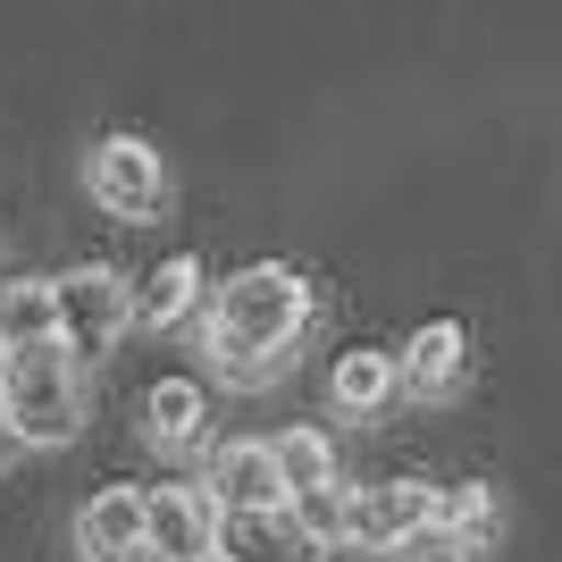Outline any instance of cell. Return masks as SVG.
Returning a JSON list of instances; mask_svg holds the SVG:
<instances>
[{
	"instance_id": "1",
	"label": "cell",
	"mask_w": 562,
	"mask_h": 562,
	"mask_svg": "<svg viewBox=\"0 0 562 562\" xmlns=\"http://www.w3.org/2000/svg\"><path fill=\"white\" fill-rule=\"evenodd\" d=\"M303 328H311V285L285 260H252L211 294V352L235 386H269Z\"/></svg>"
},
{
	"instance_id": "2",
	"label": "cell",
	"mask_w": 562,
	"mask_h": 562,
	"mask_svg": "<svg viewBox=\"0 0 562 562\" xmlns=\"http://www.w3.org/2000/svg\"><path fill=\"white\" fill-rule=\"evenodd\" d=\"M0 420L18 446H68L85 428V370L68 345H9L0 352Z\"/></svg>"
},
{
	"instance_id": "3",
	"label": "cell",
	"mask_w": 562,
	"mask_h": 562,
	"mask_svg": "<svg viewBox=\"0 0 562 562\" xmlns=\"http://www.w3.org/2000/svg\"><path fill=\"white\" fill-rule=\"evenodd\" d=\"M85 193H93L110 218L143 227V218L168 211V160L143 135H101L93 151H85Z\"/></svg>"
},
{
	"instance_id": "4",
	"label": "cell",
	"mask_w": 562,
	"mask_h": 562,
	"mask_svg": "<svg viewBox=\"0 0 562 562\" xmlns=\"http://www.w3.org/2000/svg\"><path fill=\"white\" fill-rule=\"evenodd\" d=\"M126 328H135V278H117L101 260H85V269L59 278V345L76 361H101Z\"/></svg>"
},
{
	"instance_id": "5",
	"label": "cell",
	"mask_w": 562,
	"mask_h": 562,
	"mask_svg": "<svg viewBox=\"0 0 562 562\" xmlns=\"http://www.w3.org/2000/svg\"><path fill=\"white\" fill-rule=\"evenodd\" d=\"M428 520H446V487H428V479H386V487L352 495V546H378V554H395Z\"/></svg>"
},
{
	"instance_id": "6",
	"label": "cell",
	"mask_w": 562,
	"mask_h": 562,
	"mask_svg": "<svg viewBox=\"0 0 562 562\" xmlns=\"http://www.w3.org/2000/svg\"><path fill=\"white\" fill-rule=\"evenodd\" d=\"M218 554L227 562H319L328 546L303 529L294 504H252V513H218Z\"/></svg>"
},
{
	"instance_id": "7",
	"label": "cell",
	"mask_w": 562,
	"mask_h": 562,
	"mask_svg": "<svg viewBox=\"0 0 562 562\" xmlns=\"http://www.w3.org/2000/svg\"><path fill=\"white\" fill-rule=\"evenodd\" d=\"M218 504L211 487H160L151 495V554L160 562H211L218 554Z\"/></svg>"
},
{
	"instance_id": "8",
	"label": "cell",
	"mask_w": 562,
	"mask_h": 562,
	"mask_svg": "<svg viewBox=\"0 0 562 562\" xmlns=\"http://www.w3.org/2000/svg\"><path fill=\"white\" fill-rule=\"evenodd\" d=\"M211 495L227 504V513H252V504H294V487H285L278 446H269V437H252V446H218V453H211Z\"/></svg>"
},
{
	"instance_id": "9",
	"label": "cell",
	"mask_w": 562,
	"mask_h": 562,
	"mask_svg": "<svg viewBox=\"0 0 562 562\" xmlns=\"http://www.w3.org/2000/svg\"><path fill=\"white\" fill-rule=\"evenodd\" d=\"M403 395V352H378V345H345L328 370V403L345 412V420H370V412H386V403Z\"/></svg>"
},
{
	"instance_id": "10",
	"label": "cell",
	"mask_w": 562,
	"mask_h": 562,
	"mask_svg": "<svg viewBox=\"0 0 562 562\" xmlns=\"http://www.w3.org/2000/svg\"><path fill=\"white\" fill-rule=\"evenodd\" d=\"M76 546L85 562H110L126 546H151V495L143 487H101L85 513H76Z\"/></svg>"
},
{
	"instance_id": "11",
	"label": "cell",
	"mask_w": 562,
	"mask_h": 562,
	"mask_svg": "<svg viewBox=\"0 0 562 562\" xmlns=\"http://www.w3.org/2000/svg\"><path fill=\"white\" fill-rule=\"evenodd\" d=\"M462 370H470V328L462 319H428V328L403 345V386L420 403H446L453 386H462Z\"/></svg>"
},
{
	"instance_id": "12",
	"label": "cell",
	"mask_w": 562,
	"mask_h": 562,
	"mask_svg": "<svg viewBox=\"0 0 562 562\" xmlns=\"http://www.w3.org/2000/svg\"><path fill=\"white\" fill-rule=\"evenodd\" d=\"M202 420H211V386H202V378H160V386L143 395V446H160V453L193 446Z\"/></svg>"
},
{
	"instance_id": "13",
	"label": "cell",
	"mask_w": 562,
	"mask_h": 562,
	"mask_svg": "<svg viewBox=\"0 0 562 562\" xmlns=\"http://www.w3.org/2000/svg\"><path fill=\"white\" fill-rule=\"evenodd\" d=\"M9 345H59V278H9L0 285V352Z\"/></svg>"
},
{
	"instance_id": "14",
	"label": "cell",
	"mask_w": 562,
	"mask_h": 562,
	"mask_svg": "<svg viewBox=\"0 0 562 562\" xmlns=\"http://www.w3.org/2000/svg\"><path fill=\"white\" fill-rule=\"evenodd\" d=\"M193 303H202V260H193V252H168L160 269L135 285V328H177Z\"/></svg>"
},
{
	"instance_id": "15",
	"label": "cell",
	"mask_w": 562,
	"mask_h": 562,
	"mask_svg": "<svg viewBox=\"0 0 562 562\" xmlns=\"http://www.w3.org/2000/svg\"><path fill=\"white\" fill-rule=\"evenodd\" d=\"M269 446H278V470H285V487H294V495L336 479V446L319 437V428H285V437H269Z\"/></svg>"
},
{
	"instance_id": "16",
	"label": "cell",
	"mask_w": 562,
	"mask_h": 562,
	"mask_svg": "<svg viewBox=\"0 0 562 562\" xmlns=\"http://www.w3.org/2000/svg\"><path fill=\"white\" fill-rule=\"evenodd\" d=\"M294 513H303V529L319 546H352V495L336 487V479H328V487H303V495H294Z\"/></svg>"
},
{
	"instance_id": "17",
	"label": "cell",
	"mask_w": 562,
	"mask_h": 562,
	"mask_svg": "<svg viewBox=\"0 0 562 562\" xmlns=\"http://www.w3.org/2000/svg\"><path fill=\"white\" fill-rule=\"evenodd\" d=\"M446 529H462V538H479V546H487L495 529H504V504H495V487H479V479L446 487Z\"/></svg>"
},
{
	"instance_id": "18",
	"label": "cell",
	"mask_w": 562,
	"mask_h": 562,
	"mask_svg": "<svg viewBox=\"0 0 562 562\" xmlns=\"http://www.w3.org/2000/svg\"><path fill=\"white\" fill-rule=\"evenodd\" d=\"M479 554H487V546L446 529V520H428V529H412V538L395 546V562H479Z\"/></svg>"
},
{
	"instance_id": "19",
	"label": "cell",
	"mask_w": 562,
	"mask_h": 562,
	"mask_svg": "<svg viewBox=\"0 0 562 562\" xmlns=\"http://www.w3.org/2000/svg\"><path fill=\"white\" fill-rule=\"evenodd\" d=\"M110 562H160V554H151V546H126V554H110Z\"/></svg>"
},
{
	"instance_id": "20",
	"label": "cell",
	"mask_w": 562,
	"mask_h": 562,
	"mask_svg": "<svg viewBox=\"0 0 562 562\" xmlns=\"http://www.w3.org/2000/svg\"><path fill=\"white\" fill-rule=\"evenodd\" d=\"M0 453H9V420H0Z\"/></svg>"
},
{
	"instance_id": "21",
	"label": "cell",
	"mask_w": 562,
	"mask_h": 562,
	"mask_svg": "<svg viewBox=\"0 0 562 562\" xmlns=\"http://www.w3.org/2000/svg\"><path fill=\"white\" fill-rule=\"evenodd\" d=\"M211 562H227V554H211Z\"/></svg>"
}]
</instances>
